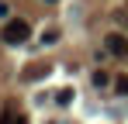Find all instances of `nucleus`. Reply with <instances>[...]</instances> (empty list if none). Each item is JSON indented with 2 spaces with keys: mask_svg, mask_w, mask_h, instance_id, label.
<instances>
[{
  "mask_svg": "<svg viewBox=\"0 0 128 124\" xmlns=\"http://www.w3.org/2000/svg\"><path fill=\"white\" fill-rule=\"evenodd\" d=\"M94 83H97V86H107V72H104V69L94 72Z\"/></svg>",
  "mask_w": 128,
  "mask_h": 124,
  "instance_id": "39448f33",
  "label": "nucleus"
},
{
  "mask_svg": "<svg viewBox=\"0 0 128 124\" xmlns=\"http://www.w3.org/2000/svg\"><path fill=\"white\" fill-rule=\"evenodd\" d=\"M0 124H18V117L14 114H0Z\"/></svg>",
  "mask_w": 128,
  "mask_h": 124,
  "instance_id": "423d86ee",
  "label": "nucleus"
},
{
  "mask_svg": "<svg viewBox=\"0 0 128 124\" xmlns=\"http://www.w3.org/2000/svg\"><path fill=\"white\" fill-rule=\"evenodd\" d=\"M107 52H111V55H128L125 35H107Z\"/></svg>",
  "mask_w": 128,
  "mask_h": 124,
  "instance_id": "f03ea898",
  "label": "nucleus"
},
{
  "mask_svg": "<svg viewBox=\"0 0 128 124\" xmlns=\"http://www.w3.org/2000/svg\"><path fill=\"white\" fill-rule=\"evenodd\" d=\"M114 93L118 97H128V76H114Z\"/></svg>",
  "mask_w": 128,
  "mask_h": 124,
  "instance_id": "7ed1b4c3",
  "label": "nucleus"
},
{
  "mask_svg": "<svg viewBox=\"0 0 128 124\" xmlns=\"http://www.w3.org/2000/svg\"><path fill=\"white\" fill-rule=\"evenodd\" d=\"M31 38V24H28V21H7V24H4V41H7V45H21V41H28Z\"/></svg>",
  "mask_w": 128,
  "mask_h": 124,
  "instance_id": "f257e3e1",
  "label": "nucleus"
},
{
  "mask_svg": "<svg viewBox=\"0 0 128 124\" xmlns=\"http://www.w3.org/2000/svg\"><path fill=\"white\" fill-rule=\"evenodd\" d=\"M56 103H73V90H69V86H66V90H59V93H56Z\"/></svg>",
  "mask_w": 128,
  "mask_h": 124,
  "instance_id": "20e7f679",
  "label": "nucleus"
},
{
  "mask_svg": "<svg viewBox=\"0 0 128 124\" xmlns=\"http://www.w3.org/2000/svg\"><path fill=\"white\" fill-rule=\"evenodd\" d=\"M45 3H56V0H45Z\"/></svg>",
  "mask_w": 128,
  "mask_h": 124,
  "instance_id": "0eeeda50",
  "label": "nucleus"
}]
</instances>
